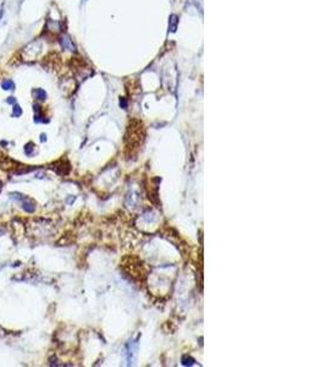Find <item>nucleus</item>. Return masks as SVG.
Masks as SVG:
<instances>
[{
    "label": "nucleus",
    "mask_w": 326,
    "mask_h": 367,
    "mask_svg": "<svg viewBox=\"0 0 326 367\" xmlns=\"http://www.w3.org/2000/svg\"><path fill=\"white\" fill-rule=\"evenodd\" d=\"M22 111H21V109L18 108V105H15L14 107V115H20Z\"/></svg>",
    "instance_id": "f03ea898"
},
{
    "label": "nucleus",
    "mask_w": 326,
    "mask_h": 367,
    "mask_svg": "<svg viewBox=\"0 0 326 367\" xmlns=\"http://www.w3.org/2000/svg\"><path fill=\"white\" fill-rule=\"evenodd\" d=\"M3 88L4 89H14V83H12V81H10V80L4 81L3 82Z\"/></svg>",
    "instance_id": "f257e3e1"
}]
</instances>
